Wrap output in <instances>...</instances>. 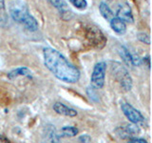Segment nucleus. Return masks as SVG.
Here are the masks:
<instances>
[{
    "mask_svg": "<svg viewBox=\"0 0 152 143\" xmlns=\"http://www.w3.org/2000/svg\"><path fill=\"white\" fill-rule=\"evenodd\" d=\"M44 64L57 79L65 83L74 84L80 79V71L72 65L60 52L47 47L43 50Z\"/></svg>",
    "mask_w": 152,
    "mask_h": 143,
    "instance_id": "f257e3e1",
    "label": "nucleus"
},
{
    "mask_svg": "<svg viewBox=\"0 0 152 143\" xmlns=\"http://www.w3.org/2000/svg\"><path fill=\"white\" fill-rule=\"evenodd\" d=\"M10 15L14 21L30 32H35L39 28L37 20L30 13L28 5L23 0H13L9 5Z\"/></svg>",
    "mask_w": 152,
    "mask_h": 143,
    "instance_id": "f03ea898",
    "label": "nucleus"
},
{
    "mask_svg": "<svg viewBox=\"0 0 152 143\" xmlns=\"http://www.w3.org/2000/svg\"><path fill=\"white\" fill-rule=\"evenodd\" d=\"M111 72L114 78L120 84V87L125 92H128V91L131 90L133 85L132 78L127 70L121 63L116 61L111 62Z\"/></svg>",
    "mask_w": 152,
    "mask_h": 143,
    "instance_id": "7ed1b4c3",
    "label": "nucleus"
},
{
    "mask_svg": "<svg viewBox=\"0 0 152 143\" xmlns=\"http://www.w3.org/2000/svg\"><path fill=\"white\" fill-rule=\"evenodd\" d=\"M107 63L104 61L98 62L95 64L91 76H90V85L94 89H102L104 85L107 73Z\"/></svg>",
    "mask_w": 152,
    "mask_h": 143,
    "instance_id": "20e7f679",
    "label": "nucleus"
},
{
    "mask_svg": "<svg viewBox=\"0 0 152 143\" xmlns=\"http://www.w3.org/2000/svg\"><path fill=\"white\" fill-rule=\"evenodd\" d=\"M121 110L125 116L129 120V122L134 124H142L145 122V117L139 110L135 109L131 104L127 102H123L121 104Z\"/></svg>",
    "mask_w": 152,
    "mask_h": 143,
    "instance_id": "39448f33",
    "label": "nucleus"
},
{
    "mask_svg": "<svg viewBox=\"0 0 152 143\" xmlns=\"http://www.w3.org/2000/svg\"><path fill=\"white\" fill-rule=\"evenodd\" d=\"M141 130L137 124L134 123H125L115 129V133L121 139H128V138L136 136L140 133Z\"/></svg>",
    "mask_w": 152,
    "mask_h": 143,
    "instance_id": "423d86ee",
    "label": "nucleus"
},
{
    "mask_svg": "<svg viewBox=\"0 0 152 143\" xmlns=\"http://www.w3.org/2000/svg\"><path fill=\"white\" fill-rule=\"evenodd\" d=\"M87 38L91 42L95 47L101 49L104 46L107 42V38L104 37V33L96 27H88L87 30Z\"/></svg>",
    "mask_w": 152,
    "mask_h": 143,
    "instance_id": "0eeeda50",
    "label": "nucleus"
},
{
    "mask_svg": "<svg viewBox=\"0 0 152 143\" xmlns=\"http://www.w3.org/2000/svg\"><path fill=\"white\" fill-rule=\"evenodd\" d=\"M115 16L120 18L121 20H123L126 23L132 24L134 22V17H133L132 11L130 7L128 6L126 3H123L119 5L117 8L116 13H115Z\"/></svg>",
    "mask_w": 152,
    "mask_h": 143,
    "instance_id": "6e6552de",
    "label": "nucleus"
},
{
    "mask_svg": "<svg viewBox=\"0 0 152 143\" xmlns=\"http://www.w3.org/2000/svg\"><path fill=\"white\" fill-rule=\"evenodd\" d=\"M53 108L54 112L58 114H61V116H69V117H74L77 116V111L72 108H70L69 106H66L64 103L62 102H55L53 104Z\"/></svg>",
    "mask_w": 152,
    "mask_h": 143,
    "instance_id": "1a4fd4ad",
    "label": "nucleus"
},
{
    "mask_svg": "<svg viewBox=\"0 0 152 143\" xmlns=\"http://www.w3.org/2000/svg\"><path fill=\"white\" fill-rule=\"evenodd\" d=\"M109 24H110V27L112 30L115 32L116 33L120 35H125L126 32V23L124 22L123 20H121L120 18H118L116 16H114L110 21H109Z\"/></svg>",
    "mask_w": 152,
    "mask_h": 143,
    "instance_id": "9d476101",
    "label": "nucleus"
},
{
    "mask_svg": "<svg viewBox=\"0 0 152 143\" xmlns=\"http://www.w3.org/2000/svg\"><path fill=\"white\" fill-rule=\"evenodd\" d=\"M31 71L28 69L27 67H20V68L14 69L11 71L7 74L9 79H15L19 76H27V77H31Z\"/></svg>",
    "mask_w": 152,
    "mask_h": 143,
    "instance_id": "9b49d317",
    "label": "nucleus"
},
{
    "mask_svg": "<svg viewBox=\"0 0 152 143\" xmlns=\"http://www.w3.org/2000/svg\"><path fill=\"white\" fill-rule=\"evenodd\" d=\"M78 129L73 126H64L63 128L57 133V136L59 138L62 137H73L76 135H78Z\"/></svg>",
    "mask_w": 152,
    "mask_h": 143,
    "instance_id": "f8f14e48",
    "label": "nucleus"
},
{
    "mask_svg": "<svg viewBox=\"0 0 152 143\" xmlns=\"http://www.w3.org/2000/svg\"><path fill=\"white\" fill-rule=\"evenodd\" d=\"M99 11L101 13V15L106 19L107 21H110L111 19L115 16V14L112 12V10L109 8L107 3L106 2H101L99 5Z\"/></svg>",
    "mask_w": 152,
    "mask_h": 143,
    "instance_id": "ddd939ff",
    "label": "nucleus"
},
{
    "mask_svg": "<svg viewBox=\"0 0 152 143\" xmlns=\"http://www.w3.org/2000/svg\"><path fill=\"white\" fill-rule=\"evenodd\" d=\"M118 52H119L120 57L123 59V61L125 62L127 66H133V64H132V54L126 47L121 46L120 48H119Z\"/></svg>",
    "mask_w": 152,
    "mask_h": 143,
    "instance_id": "4468645a",
    "label": "nucleus"
},
{
    "mask_svg": "<svg viewBox=\"0 0 152 143\" xmlns=\"http://www.w3.org/2000/svg\"><path fill=\"white\" fill-rule=\"evenodd\" d=\"M49 2L52 5V6H54L57 10H58L63 16L65 14H69L71 13L69 11L68 5H66V3L64 1V0H49Z\"/></svg>",
    "mask_w": 152,
    "mask_h": 143,
    "instance_id": "2eb2a0df",
    "label": "nucleus"
},
{
    "mask_svg": "<svg viewBox=\"0 0 152 143\" xmlns=\"http://www.w3.org/2000/svg\"><path fill=\"white\" fill-rule=\"evenodd\" d=\"M8 21V14L6 12L4 0H0V27H3L7 24Z\"/></svg>",
    "mask_w": 152,
    "mask_h": 143,
    "instance_id": "dca6fc26",
    "label": "nucleus"
},
{
    "mask_svg": "<svg viewBox=\"0 0 152 143\" xmlns=\"http://www.w3.org/2000/svg\"><path fill=\"white\" fill-rule=\"evenodd\" d=\"M69 1L71 3V5H73L76 9L80 10V11H84L88 7L87 0H69Z\"/></svg>",
    "mask_w": 152,
    "mask_h": 143,
    "instance_id": "f3484780",
    "label": "nucleus"
},
{
    "mask_svg": "<svg viewBox=\"0 0 152 143\" xmlns=\"http://www.w3.org/2000/svg\"><path fill=\"white\" fill-rule=\"evenodd\" d=\"M137 38H138V40L142 42V43H145V44H147V45L150 44L149 35H146V33H145V32H139L137 35Z\"/></svg>",
    "mask_w": 152,
    "mask_h": 143,
    "instance_id": "a211bd4d",
    "label": "nucleus"
},
{
    "mask_svg": "<svg viewBox=\"0 0 152 143\" xmlns=\"http://www.w3.org/2000/svg\"><path fill=\"white\" fill-rule=\"evenodd\" d=\"M87 93H88V94L89 98L91 99L92 101H94V102L98 101V97H97L98 95L96 94V93L94 92V88L92 87V86H90V87H88V88Z\"/></svg>",
    "mask_w": 152,
    "mask_h": 143,
    "instance_id": "6ab92c4d",
    "label": "nucleus"
},
{
    "mask_svg": "<svg viewBox=\"0 0 152 143\" xmlns=\"http://www.w3.org/2000/svg\"><path fill=\"white\" fill-rule=\"evenodd\" d=\"M127 141L130 143H146L145 139H144V138H139L137 136H133V137L128 138Z\"/></svg>",
    "mask_w": 152,
    "mask_h": 143,
    "instance_id": "aec40b11",
    "label": "nucleus"
},
{
    "mask_svg": "<svg viewBox=\"0 0 152 143\" xmlns=\"http://www.w3.org/2000/svg\"><path fill=\"white\" fill-rule=\"evenodd\" d=\"M78 141L80 142H90L91 141V137H90L88 135H83L78 137Z\"/></svg>",
    "mask_w": 152,
    "mask_h": 143,
    "instance_id": "412c9836",
    "label": "nucleus"
},
{
    "mask_svg": "<svg viewBox=\"0 0 152 143\" xmlns=\"http://www.w3.org/2000/svg\"><path fill=\"white\" fill-rule=\"evenodd\" d=\"M0 142H10V140L3 135H0Z\"/></svg>",
    "mask_w": 152,
    "mask_h": 143,
    "instance_id": "4be33fe9",
    "label": "nucleus"
},
{
    "mask_svg": "<svg viewBox=\"0 0 152 143\" xmlns=\"http://www.w3.org/2000/svg\"><path fill=\"white\" fill-rule=\"evenodd\" d=\"M112 0H103V2H106V3H107V2H111Z\"/></svg>",
    "mask_w": 152,
    "mask_h": 143,
    "instance_id": "5701e85b",
    "label": "nucleus"
}]
</instances>
